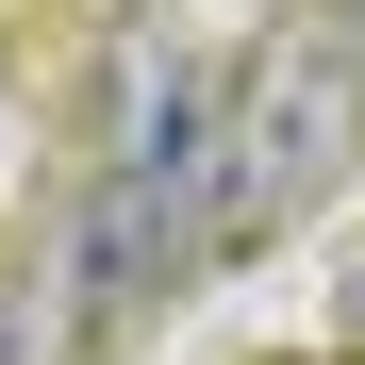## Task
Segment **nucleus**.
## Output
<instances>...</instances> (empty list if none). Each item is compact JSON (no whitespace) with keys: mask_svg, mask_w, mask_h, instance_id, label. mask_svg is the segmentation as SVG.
<instances>
[{"mask_svg":"<svg viewBox=\"0 0 365 365\" xmlns=\"http://www.w3.org/2000/svg\"><path fill=\"white\" fill-rule=\"evenodd\" d=\"M349 133H365V67L332 34H282L266 67H250V100L216 116V250H250V232H282L299 200H316V182L349 166Z\"/></svg>","mask_w":365,"mask_h":365,"instance_id":"2","label":"nucleus"},{"mask_svg":"<svg viewBox=\"0 0 365 365\" xmlns=\"http://www.w3.org/2000/svg\"><path fill=\"white\" fill-rule=\"evenodd\" d=\"M332 17H349V34H332V50H349V67H365V0H332Z\"/></svg>","mask_w":365,"mask_h":365,"instance_id":"3","label":"nucleus"},{"mask_svg":"<svg viewBox=\"0 0 365 365\" xmlns=\"http://www.w3.org/2000/svg\"><path fill=\"white\" fill-rule=\"evenodd\" d=\"M349 349H365V299H349Z\"/></svg>","mask_w":365,"mask_h":365,"instance_id":"4","label":"nucleus"},{"mask_svg":"<svg viewBox=\"0 0 365 365\" xmlns=\"http://www.w3.org/2000/svg\"><path fill=\"white\" fill-rule=\"evenodd\" d=\"M200 182H216V100L133 50V83H116V150H100V216H83V266H67L83 332L150 316V299L216 250V200H200Z\"/></svg>","mask_w":365,"mask_h":365,"instance_id":"1","label":"nucleus"}]
</instances>
